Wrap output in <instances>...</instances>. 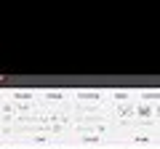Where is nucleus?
Wrapping results in <instances>:
<instances>
[{
    "mask_svg": "<svg viewBox=\"0 0 160 149\" xmlns=\"http://www.w3.org/2000/svg\"><path fill=\"white\" fill-rule=\"evenodd\" d=\"M136 112H139V115H142V117H149V115H152V109H147V107H142V109H136Z\"/></svg>",
    "mask_w": 160,
    "mask_h": 149,
    "instance_id": "nucleus-1",
    "label": "nucleus"
}]
</instances>
